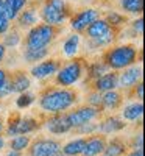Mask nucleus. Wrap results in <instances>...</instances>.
<instances>
[{"instance_id":"37998d69","label":"nucleus","mask_w":145,"mask_h":156,"mask_svg":"<svg viewBox=\"0 0 145 156\" xmlns=\"http://www.w3.org/2000/svg\"><path fill=\"white\" fill-rule=\"evenodd\" d=\"M5 145H6V140H5V137H3L2 134H0V151L5 148Z\"/></svg>"},{"instance_id":"f03ea898","label":"nucleus","mask_w":145,"mask_h":156,"mask_svg":"<svg viewBox=\"0 0 145 156\" xmlns=\"http://www.w3.org/2000/svg\"><path fill=\"white\" fill-rule=\"evenodd\" d=\"M137 61V48L134 45L123 44L109 48L104 53V64L108 66V69L114 70H123L129 66L136 64Z\"/></svg>"},{"instance_id":"a211bd4d","label":"nucleus","mask_w":145,"mask_h":156,"mask_svg":"<svg viewBox=\"0 0 145 156\" xmlns=\"http://www.w3.org/2000/svg\"><path fill=\"white\" fill-rule=\"evenodd\" d=\"M143 115V103L142 101H131L122 108V120L126 122H137Z\"/></svg>"},{"instance_id":"aec40b11","label":"nucleus","mask_w":145,"mask_h":156,"mask_svg":"<svg viewBox=\"0 0 145 156\" xmlns=\"http://www.w3.org/2000/svg\"><path fill=\"white\" fill-rule=\"evenodd\" d=\"M80 44H81V37L78 33H72L65 37V41L62 42V53L69 58H73L78 51H80Z\"/></svg>"},{"instance_id":"f257e3e1","label":"nucleus","mask_w":145,"mask_h":156,"mask_svg":"<svg viewBox=\"0 0 145 156\" xmlns=\"http://www.w3.org/2000/svg\"><path fill=\"white\" fill-rule=\"evenodd\" d=\"M76 92L70 87H50L39 97V106L45 114H65L75 103H76Z\"/></svg>"},{"instance_id":"72a5a7b5","label":"nucleus","mask_w":145,"mask_h":156,"mask_svg":"<svg viewBox=\"0 0 145 156\" xmlns=\"http://www.w3.org/2000/svg\"><path fill=\"white\" fill-rule=\"evenodd\" d=\"M86 100H87V106H92V108H100V105H101V94L95 92V90H92L90 94H87Z\"/></svg>"},{"instance_id":"4c0bfd02","label":"nucleus","mask_w":145,"mask_h":156,"mask_svg":"<svg viewBox=\"0 0 145 156\" xmlns=\"http://www.w3.org/2000/svg\"><path fill=\"white\" fill-rule=\"evenodd\" d=\"M8 83V72L5 69H0V89Z\"/></svg>"},{"instance_id":"49530a36","label":"nucleus","mask_w":145,"mask_h":156,"mask_svg":"<svg viewBox=\"0 0 145 156\" xmlns=\"http://www.w3.org/2000/svg\"><path fill=\"white\" fill-rule=\"evenodd\" d=\"M100 156H101V154H100ZM103 156H104V154H103Z\"/></svg>"},{"instance_id":"de8ad7c7","label":"nucleus","mask_w":145,"mask_h":156,"mask_svg":"<svg viewBox=\"0 0 145 156\" xmlns=\"http://www.w3.org/2000/svg\"><path fill=\"white\" fill-rule=\"evenodd\" d=\"M73 2H75V0H73Z\"/></svg>"},{"instance_id":"c9c22d12","label":"nucleus","mask_w":145,"mask_h":156,"mask_svg":"<svg viewBox=\"0 0 145 156\" xmlns=\"http://www.w3.org/2000/svg\"><path fill=\"white\" fill-rule=\"evenodd\" d=\"M142 148H143V137L142 133H139L133 137V150H142Z\"/></svg>"},{"instance_id":"6e6552de","label":"nucleus","mask_w":145,"mask_h":156,"mask_svg":"<svg viewBox=\"0 0 145 156\" xmlns=\"http://www.w3.org/2000/svg\"><path fill=\"white\" fill-rule=\"evenodd\" d=\"M61 144L55 139H36L28 147L30 156H56L61 153Z\"/></svg>"},{"instance_id":"f3484780","label":"nucleus","mask_w":145,"mask_h":156,"mask_svg":"<svg viewBox=\"0 0 145 156\" xmlns=\"http://www.w3.org/2000/svg\"><path fill=\"white\" fill-rule=\"evenodd\" d=\"M104 145H106V139L101 136H92L89 139L86 137L81 156H100L104 151Z\"/></svg>"},{"instance_id":"4468645a","label":"nucleus","mask_w":145,"mask_h":156,"mask_svg":"<svg viewBox=\"0 0 145 156\" xmlns=\"http://www.w3.org/2000/svg\"><path fill=\"white\" fill-rule=\"evenodd\" d=\"M117 87H118V84H117V73L115 72H106L100 78L94 80V90L98 92V94L115 90Z\"/></svg>"},{"instance_id":"423d86ee","label":"nucleus","mask_w":145,"mask_h":156,"mask_svg":"<svg viewBox=\"0 0 145 156\" xmlns=\"http://www.w3.org/2000/svg\"><path fill=\"white\" fill-rule=\"evenodd\" d=\"M39 128V120L34 117H19V115H11L9 120L6 123V136L12 137V136H19V134H25L28 136L31 133H34Z\"/></svg>"},{"instance_id":"a18cd8bd","label":"nucleus","mask_w":145,"mask_h":156,"mask_svg":"<svg viewBox=\"0 0 145 156\" xmlns=\"http://www.w3.org/2000/svg\"><path fill=\"white\" fill-rule=\"evenodd\" d=\"M56 156H64V154H62V153H59V154H56Z\"/></svg>"},{"instance_id":"2eb2a0df","label":"nucleus","mask_w":145,"mask_h":156,"mask_svg":"<svg viewBox=\"0 0 145 156\" xmlns=\"http://www.w3.org/2000/svg\"><path fill=\"white\" fill-rule=\"evenodd\" d=\"M114 28L109 27V23L104 19H97L94 20L89 27L86 28V34H87V41H97V39L106 36L108 33H111Z\"/></svg>"},{"instance_id":"5701e85b","label":"nucleus","mask_w":145,"mask_h":156,"mask_svg":"<svg viewBox=\"0 0 145 156\" xmlns=\"http://www.w3.org/2000/svg\"><path fill=\"white\" fill-rule=\"evenodd\" d=\"M84 144H86V137L72 139L65 145L61 147V153L64 156H81L83 148H84Z\"/></svg>"},{"instance_id":"20e7f679","label":"nucleus","mask_w":145,"mask_h":156,"mask_svg":"<svg viewBox=\"0 0 145 156\" xmlns=\"http://www.w3.org/2000/svg\"><path fill=\"white\" fill-rule=\"evenodd\" d=\"M55 34H56V30L47 23L34 25L27 33L25 48H47L55 39Z\"/></svg>"},{"instance_id":"2f4dec72","label":"nucleus","mask_w":145,"mask_h":156,"mask_svg":"<svg viewBox=\"0 0 145 156\" xmlns=\"http://www.w3.org/2000/svg\"><path fill=\"white\" fill-rule=\"evenodd\" d=\"M75 131H76L78 134H87V136H92V134L98 133V123H94V122L84 123V125H81V126L75 128Z\"/></svg>"},{"instance_id":"c85d7f7f","label":"nucleus","mask_w":145,"mask_h":156,"mask_svg":"<svg viewBox=\"0 0 145 156\" xmlns=\"http://www.w3.org/2000/svg\"><path fill=\"white\" fill-rule=\"evenodd\" d=\"M6 48H14L20 44V34L16 30H8L3 36V42H2Z\"/></svg>"},{"instance_id":"7c9ffc66","label":"nucleus","mask_w":145,"mask_h":156,"mask_svg":"<svg viewBox=\"0 0 145 156\" xmlns=\"http://www.w3.org/2000/svg\"><path fill=\"white\" fill-rule=\"evenodd\" d=\"M36 97L34 94L31 92H23V94H19V97L16 98V106L19 109H25V108H30L33 103H34Z\"/></svg>"},{"instance_id":"393cba45","label":"nucleus","mask_w":145,"mask_h":156,"mask_svg":"<svg viewBox=\"0 0 145 156\" xmlns=\"http://www.w3.org/2000/svg\"><path fill=\"white\" fill-rule=\"evenodd\" d=\"M48 56V48H25L22 58L28 64H36L37 61L41 62Z\"/></svg>"},{"instance_id":"c756f323","label":"nucleus","mask_w":145,"mask_h":156,"mask_svg":"<svg viewBox=\"0 0 145 156\" xmlns=\"http://www.w3.org/2000/svg\"><path fill=\"white\" fill-rule=\"evenodd\" d=\"M104 20L109 23L111 28H117V27H122V25L126 22V17L122 16L120 12H117V11H109L106 14V19H104Z\"/></svg>"},{"instance_id":"58836bf2","label":"nucleus","mask_w":145,"mask_h":156,"mask_svg":"<svg viewBox=\"0 0 145 156\" xmlns=\"http://www.w3.org/2000/svg\"><path fill=\"white\" fill-rule=\"evenodd\" d=\"M11 94V89H9V83H6L2 89H0V100H3V98H6L8 95Z\"/></svg>"},{"instance_id":"79ce46f5","label":"nucleus","mask_w":145,"mask_h":156,"mask_svg":"<svg viewBox=\"0 0 145 156\" xmlns=\"http://www.w3.org/2000/svg\"><path fill=\"white\" fill-rule=\"evenodd\" d=\"M5 156H22V153H19V151H14V150H8Z\"/></svg>"},{"instance_id":"cd10ccee","label":"nucleus","mask_w":145,"mask_h":156,"mask_svg":"<svg viewBox=\"0 0 145 156\" xmlns=\"http://www.w3.org/2000/svg\"><path fill=\"white\" fill-rule=\"evenodd\" d=\"M120 6L129 14H140L143 11V0H120Z\"/></svg>"},{"instance_id":"c03bdc74","label":"nucleus","mask_w":145,"mask_h":156,"mask_svg":"<svg viewBox=\"0 0 145 156\" xmlns=\"http://www.w3.org/2000/svg\"><path fill=\"white\" fill-rule=\"evenodd\" d=\"M3 129H5V122H3L2 119H0V134L3 133Z\"/></svg>"},{"instance_id":"1a4fd4ad","label":"nucleus","mask_w":145,"mask_h":156,"mask_svg":"<svg viewBox=\"0 0 145 156\" xmlns=\"http://www.w3.org/2000/svg\"><path fill=\"white\" fill-rule=\"evenodd\" d=\"M98 19V11L94 8H84L81 11H78L76 14L70 19V28L75 33L84 31L89 25Z\"/></svg>"},{"instance_id":"39448f33","label":"nucleus","mask_w":145,"mask_h":156,"mask_svg":"<svg viewBox=\"0 0 145 156\" xmlns=\"http://www.w3.org/2000/svg\"><path fill=\"white\" fill-rule=\"evenodd\" d=\"M84 73V64L81 59H72L67 64H64L55 73L56 84L61 87H70L80 81V78Z\"/></svg>"},{"instance_id":"4be33fe9","label":"nucleus","mask_w":145,"mask_h":156,"mask_svg":"<svg viewBox=\"0 0 145 156\" xmlns=\"http://www.w3.org/2000/svg\"><path fill=\"white\" fill-rule=\"evenodd\" d=\"M28 0H3V5H5V12H6V17L8 20H16L17 16L20 14V11L27 6Z\"/></svg>"},{"instance_id":"9b49d317","label":"nucleus","mask_w":145,"mask_h":156,"mask_svg":"<svg viewBox=\"0 0 145 156\" xmlns=\"http://www.w3.org/2000/svg\"><path fill=\"white\" fill-rule=\"evenodd\" d=\"M140 78H142V67L133 64V66L123 69L120 75H117V84L122 89H131L137 83H140Z\"/></svg>"},{"instance_id":"ddd939ff","label":"nucleus","mask_w":145,"mask_h":156,"mask_svg":"<svg viewBox=\"0 0 145 156\" xmlns=\"http://www.w3.org/2000/svg\"><path fill=\"white\" fill-rule=\"evenodd\" d=\"M8 83H9L11 94H17V95L28 92V89L31 87V80L25 72H16L14 75L8 76Z\"/></svg>"},{"instance_id":"0eeeda50","label":"nucleus","mask_w":145,"mask_h":156,"mask_svg":"<svg viewBox=\"0 0 145 156\" xmlns=\"http://www.w3.org/2000/svg\"><path fill=\"white\" fill-rule=\"evenodd\" d=\"M98 115H100V109L98 108H92V106H87V105L80 106V108H76V109H73V111L65 114V117H67L69 125L72 126V129L81 126L84 123L94 122Z\"/></svg>"},{"instance_id":"dca6fc26","label":"nucleus","mask_w":145,"mask_h":156,"mask_svg":"<svg viewBox=\"0 0 145 156\" xmlns=\"http://www.w3.org/2000/svg\"><path fill=\"white\" fill-rule=\"evenodd\" d=\"M125 126H126V123H125V120L120 119V117L109 115V117H106L104 120H101L98 123V133H101V134H115L118 131H122Z\"/></svg>"},{"instance_id":"f704fd0d","label":"nucleus","mask_w":145,"mask_h":156,"mask_svg":"<svg viewBox=\"0 0 145 156\" xmlns=\"http://www.w3.org/2000/svg\"><path fill=\"white\" fill-rule=\"evenodd\" d=\"M131 27H133V33L137 36H140L143 33V19L142 17H137L136 20H133V23H131Z\"/></svg>"},{"instance_id":"a19ab883","label":"nucleus","mask_w":145,"mask_h":156,"mask_svg":"<svg viewBox=\"0 0 145 156\" xmlns=\"http://www.w3.org/2000/svg\"><path fill=\"white\" fill-rule=\"evenodd\" d=\"M125 156H143V150H133V151L126 153Z\"/></svg>"},{"instance_id":"f8f14e48","label":"nucleus","mask_w":145,"mask_h":156,"mask_svg":"<svg viewBox=\"0 0 145 156\" xmlns=\"http://www.w3.org/2000/svg\"><path fill=\"white\" fill-rule=\"evenodd\" d=\"M45 128L51 134H65L69 133L72 126L69 125V120L65 114H53L45 120Z\"/></svg>"},{"instance_id":"9d476101","label":"nucleus","mask_w":145,"mask_h":156,"mask_svg":"<svg viewBox=\"0 0 145 156\" xmlns=\"http://www.w3.org/2000/svg\"><path fill=\"white\" fill-rule=\"evenodd\" d=\"M59 67H61V64L58 59H45V61L33 64V67L30 69V73L36 80H45V78L53 76Z\"/></svg>"},{"instance_id":"e433bc0d","label":"nucleus","mask_w":145,"mask_h":156,"mask_svg":"<svg viewBox=\"0 0 145 156\" xmlns=\"http://www.w3.org/2000/svg\"><path fill=\"white\" fill-rule=\"evenodd\" d=\"M134 95H136V98H139V101H142V98H143V84H142V81L134 86Z\"/></svg>"},{"instance_id":"b1692460","label":"nucleus","mask_w":145,"mask_h":156,"mask_svg":"<svg viewBox=\"0 0 145 156\" xmlns=\"http://www.w3.org/2000/svg\"><path fill=\"white\" fill-rule=\"evenodd\" d=\"M125 153H126V144L118 137H114L109 142H106L103 151L104 156H123Z\"/></svg>"},{"instance_id":"412c9836","label":"nucleus","mask_w":145,"mask_h":156,"mask_svg":"<svg viewBox=\"0 0 145 156\" xmlns=\"http://www.w3.org/2000/svg\"><path fill=\"white\" fill-rule=\"evenodd\" d=\"M37 9L36 8H27L25 11H20V14L17 16V23L20 28H33L34 25H37Z\"/></svg>"},{"instance_id":"6ab92c4d","label":"nucleus","mask_w":145,"mask_h":156,"mask_svg":"<svg viewBox=\"0 0 145 156\" xmlns=\"http://www.w3.org/2000/svg\"><path fill=\"white\" fill-rule=\"evenodd\" d=\"M122 94L118 92V90H109V92H104L101 94V108L104 109H109V111H114L117 108H120L122 105Z\"/></svg>"},{"instance_id":"473e14b6","label":"nucleus","mask_w":145,"mask_h":156,"mask_svg":"<svg viewBox=\"0 0 145 156\" xmlns=\"http://www.w3.org/2000/svg\"><path fill=\"white\" fill-rule=\"evenodd\" d=\"M8 30H9V20H8L6 12H5L3 0H0V34H5Z\"/></svg>"},{"instance_id":"7ed1b4c3","label":"nucleus","mask_w":145,"mask_h":156,"mask_svg":"<svg viewBox=\"0 0 145 156\" xmlns=\"http://www.w3.org/2000/svg\"><path fill=\"white\" fill-rule=\"evenodd\" d=\"M69 17L65 0H45L41 8V19L50 27H59Z\"/></svg>"},{"instance_id":"ea45409f","label":"nucleus","mask_w":145,"mask_h":156,"mask_svg":"<svg viewBox=\"0 0 145 156\" xmlns=\"http://www.w3.org/2000/svg\"><path fill=\"white\" fill-rule=\"evenodd\" d=\"M5 56H6V47L0 42V64L3 62V59H5Z\"/></svg>"},{"instance_id":"bb28decb","label":"nucleus","mask_w":145,"mask_h":156,"mask_svg":"<svg viewBox=\"0 0 145 156\" xmlns=\"http://www.w3.org/2000/svg\"><path fill=\"white\" fill-rule=\"evenodd\" d=\"M106 72H109V69L103 61H94L87 66V76L92 78V80H97V78H100Z\"/></svg>"},{"instance_id":"a878e982","label":"nucleus","mask_w":145,"mask_h":156,"mask_svg":"<svg viewBox=\"0 0 145 156\" xmlns=\"http://www.w3.org/2000/svg\"><path fill=\"white\" fill-rule=\"evenodd\" d=\"M31 144V139L30 136H25V134H19V136H14V137H11L9 140V150H14V151H25V150H28Z\"/></svg>"}]
</instances>
